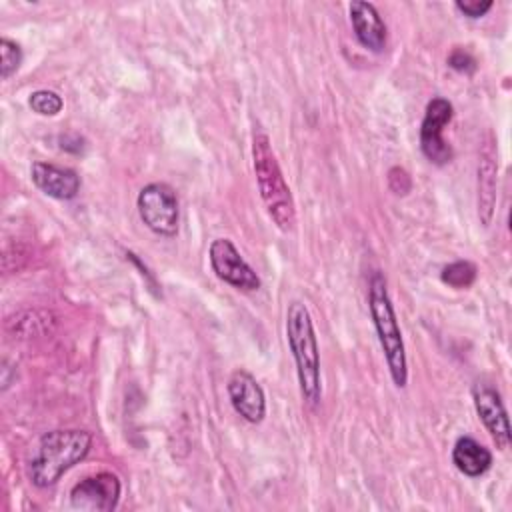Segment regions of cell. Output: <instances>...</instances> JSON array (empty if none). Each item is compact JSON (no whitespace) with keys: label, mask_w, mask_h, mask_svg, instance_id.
<instances>
[{"label":"cell","mask_w":512,"mask_h":512,"mask_svg":"<svg viewBox=\"0 0 512 512\" xmlns=\"http://www.w3.org/2000/svg\"><path fill=\"white\" fill-rule=\"evenodd\" d=\"M286 340L296 364L300 396L314 408L322 398L320 352L312 316L302 300H292L286 308Z\"/></svg>","instance_id":"6da1fadb"},{"label":"cell","mask_w":512,"mask_h":512,"mask_svg":"<svg viewBox=\"0 0 512 512\" xmlns=\"http://www.w3.org/2000/svg\"><path fill=\"white\" fill-rule=\"evenodd\" d=\"M92 448V434L86 430H50L40 436L28 464V478L36 488H48L64 472L80 464Z\"/></svg>","instance_id":"7a4b0ae2"},{"label":"cell","mask_w":512,"mask_h":512,"mask_svg":"<svg viewBox=\"0 0 512 512\" xmlns=\"http://www.w3.org/2000/svg\"><path fill=\"white\" fill-rule=\"evenodd\" d=\"M252 164L266 212L282 232H292L296 228V206L270 146V138L260 130L252 136Z\"/></svg>","instance_id":"3957f363"},{"label":"cell","mask_w":512,"mask_h":512,"mask_svg":"<svg viewBox=\"0 0 512 512\" xmlns=\"http://www.w3.org/2000/svg\"><path fill=\"white\" fill-rule=\"evenodd\" d=\"M368 310L372 316L374 330L378 334L382 354L388 364L390 378L396 388H404L408 384L406 348H404L400 324L386 288V278L378 270L370 276V282H368Z\"/></svg>","instance_id":"277c9868"},{"label":"cell","mask_w":512,"mask_h":512,"mask_svg":"<svg viewBox=\"0 0 512 512\" xmlns=\"http://www.w3.org/2000/svg\"><path fill=\"white\" fill-rule=\"evenodd\" d=\"M140 220L158 236L172 238L178 234L180 208L174 188L166 182L146 184L136 198Z\"/></svg>","instance_id":"5b68a950"},{"label":"cell","mask_w":512,"mask_h":512,"mask_svg":"<svg viewBox=\"0 0 512 512\" xmlns=\"http://www.w3.org/2000/svg\"><path fill=\"white\" fill-rule=\"evenodd\" d=\"M452 116L454 108L446 98L436 96L426 104L420 124V150L436 166L448 164L454 156L452 146L442 138V132L450 124Z\"/></svg>","instance_id":"8992f818"},{"label":"cell","mask_w":512,"mask_h":512,"mask_svg":"<svg viewBox=\"0 0 512 512\" xmlns=\"http://www.w3.org/2000/svg\"><path fill=\"white\" fill-rule=\"evenodd\" d=\"M208 258H210V266H212L214 274L222 282H226L238 290H246V292L260 288L258 274L242 258V254L238 252V248L234 246L232 240L214 238L208 248Z\"/></svg>","instance_id":"52a82bcc"},{"label":"cell","mask_w":512,"mask_h":512,"mask_svg":"<svg viewBox=\"0 0 512 512\" xmlns=\"http://www.w3.org/2000/svg\"><path fill=\"white\" fill-rule=\"evenodd\" d=\"M120 480L112 472L82 478L70 490V506L84 512H110L120 502Z\"/></svg>","instance_id":"ba28073f"},{"label":"cell","mask_w":512,"mask_h":512,"mask_svg":"<svg viewBox=\"0 0 512 512\" xmlns=\"http://www.w3.org/2000/svg\"><path fill=\"white\" fill-rule=\"evenodd\" d=\"M228 398L238 416L250 424H260L266 416V396L258 380L244 368H238L228 378Z\"/></svg>","instance_id":"9c48e42d"},{"label":"cell","mask_w":512,"mask_h":512,"mask_svg":"<svg viewBox=\"0 0 512 512\" xmlns=\"http://www.w3.org/2000/svg\"><path fill=\"white\" fill-rule=\"evenodd\" d=\"M472 400H474L478 418L482 420L484 428L490 432L496 446L500 450H506L510 446V424H508V414L500 394L492 386L484 382H476L472 386Z\"/></svg>","instance_id":"30bf717a"},{"label":"cell","mask_w":512,"mask_h":512,"mask_svg":"<svg viewBox=\"0 0 512 512\" xmlns=\"http://www.w3.org/2000/svg\"><path fill=\"white\" fill-rule=\"evenodd\" d=\"M30 178L42 194L54 200H72L80 192V176L76 174V170L66 166H56L50 162H32Z\"/></svg>","instance_id":"8fae6325"},{"label":"cell","mask_w":512,"mask_h":512,"mask_svg":"<svg viewBox=\"0 0 512 512\" xmlns=\"http://www.w3.org/2000/svg\"><path fill=\"white\" fill-rule=\"evenodd\" d=\"M348 10H350V24L356 40L370 52H382L386 48L388 30L376 6L370 2L354 0L350 2Z\"/></svg>","instance_id":"7c38bea8"},{"label":"cell","mask_w":512,"mask_h":512,"mask_svg":"<svg viewBox=\"0 0 512 512\" xmlns=\"http://www.w3.org/2000/svg\"><path fill=\"white\" fill-rule=\"evenodd\" d=\"M496 150L494 142H484L478 160V218L484 226L492 222L494 204H496Z\"/></svg>","instance_id":"4fadbf2b"},{"label":"cell","mask_w":512,"mask_h":512,"mask_svg":"<svg viewBox=\"0 0 512 512\" xmlns=\"http://www.w3.org/2000/svg\"><path fill=\"white\" fill-rule=\"evenodd\" d=\"M452 462L464 476L476 478L490 470L492 454L472 436H460L452 448Z\"/></svg>","instance_id":"5bb4252c"},{"label":"cell","mask_w":512,"mask_h":512,"mask_svg":"<svg viewBox=\"0 0 512 512\" xmlns=\"http://www.w3.org/2000/svg\"><path fill=\"white\" fill-rule=\"evenodd\" d=\"M476 276H478L476 264L470 262V260H456V262L444 266L442 272H440V280L444 284H448L450 288H456V290L472 286Z\"/></svg>","instance_id":"9a60e30c"},{"label":"cell","mask_w":512,"mask_h":512,"mask_svg":"<svg viewBox=\"0 0 512 512\" xmlns=\"http://www.w3.org/2000/svg\"><path fill=\"white\" fill-rule=\"evenodd\" d=\"M22 64V48L14 40L2 36L0 38V76L8 80Z\"/></svg>","instance_id":"2e32d148"},{"label":"cell","mask_w":512,"mask_h":512,"mask_svg":"<svg viewBox=\"0 0 512 512\" xmlns=\"http://www.w3.org/2000/svg\"><path fill=\"white\" fill-rule=\"evenodd\" d=\"M28 106L40 116H56L62 110L64 102L54 90H36L30 94Z\"/></svg>","instance_id":"e0dca14e"},{"label":"cell","mask_w":512,"mask_h":512,"mask_svg":"<svg viewBox=\"0 0 512 512\" xmlns=\"http://www.w3.org/2000/svg\"><path fill=\"white\" fill-rule=\"evenodd\" d=\"M448 66L454 68V70L460 72V74H474L476 68H478L476 58H474L468 50H464V48H454V50L450 52V56H448Z\"/></svg>","instance_id":"ac0fdd59"},{"label":"cell","mask_w":512,"mask_h":512,"mask_svg":"<svg viewBox=\"0 0 512 512\" xmlns=\"http://www.w3.org/2000/svg\"><path fill=\"white\" fill-rule=\"evenodd\" d=\"M454 6L466 18L476 20V18H482L494 6V2L492 0H458Z\"/></svg>","instance_id":"d6986e66"},{"label":"cell","mask_w":512,"mask_h":512,"mask_svg":"<svg viewBox=\"0 0 512 512\" xmlns=\"http://www.w3.org/2000/svg\"><path fill=\"white\" fill-rule=\"evenodd\" d=\"M388 186H390V190H392L394 194L404 196V194L410 192L412 180H410V176H408V172H406L404 168L394 166V168L388 170Z\"/></svg>","instance_id":"ffe728a7"}]
</instances>
